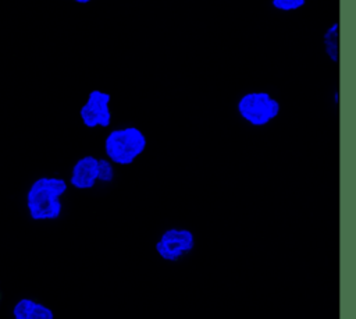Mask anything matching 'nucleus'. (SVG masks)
I'll use <instances>...</instances> for the list:
<instances>
[{
  "label": "nucleus",
  "instance_id": "f257e3e1",
  "mask_svg": "<svg viewBox=\"0 0 356 319\" xmlns=\"http://www.w3.org/2000/svg\"><path fill=\"white\" fill-rule=\"evenodd\" d=\"M67 182L58 177H40L35 180L26 194V206L33 220H54L61 215V196Z\"/></svg>",
  "mask_w": 356,
  "mask_h": 319
},
{
  "label": "nucleus",
  "instance_id": "f03ea898",
  "mask_svg": "<svg viewBox=\"0 0 356 319\" xmlns=\"http://www.w3.org/2000/svg\"><path fill=\"white\" fill-rule=\"evenodd\" d=\"M146 135L138 127H124L108 132L104 139V152L111 163L128 166L146 149Z\"/></svg>",
  "mask_w": 356,
  "mask_h": 319
},
{
  "label": "nucleus",
  "instance_id": "7ed1b4c3",
  "mask_svg": "<svg viewBox=\"0 0 356 319\" xmlns=\"http://www.w3.org/2000/svg\"><path fill=\"white\" fill-rule=\"evenodd\" d=\"M236 109L246 123L253 127H263L280 114L281 104L268 92L254 91L242 95Z\"/></svg>",
  "mask_w": 356,
  "mask_h": 319
},
{
  "label": "nucleus",
  "instance_id": "20e7f679",
  "mask_svg": "<svg viewBox=\"0 0 356 319\" xmlns=\"http://www.w3.org/2000/svg\"><path fill=\"white\" fill-rule=\"evenodd\" d=\"M157 255L167 262H177L195 248V235L188 228H167L156 241Z\"/></svg>",
  "mask_w": 356,
  "mask_h": 319
},
{
  "label": "nucleus",
  "instance_id": "39448f33",
  "mask_svg": "<svg viewBox=\"0 0 356 319\" xmlns=\"http://www.w3.org/2000/svg\"><path fill=\"white\" fill-rule=\"evenodd\" d=\"M110 93L93 89L89 92L86 102L79 109V117L85 127H108L111 123V110H110Z\"/></svg>",
  "mask_w": 356,
  "mask_h": 319
},
{
  "label": "nucleus",
  "instance_id": "423d86ee",
  "mask_svg": "<svg viewBox=\"0 0 356 319\" xmlns=\"http://www.w3.org/2000/svg\"><path fill=\"white\" fill-rule=\"evenodd\" d=\"M97 181V157L88 155L72 166L70 182L76 189H90Z\"/></svg>",
  "mask_w": 356,
  "mask_h": 319
},
{
  "label": "nucleus",
  "instance_id": "0eeeda50",
  "mask_svg": "<svg viewBox=\"0 0 356 319\" xmlns=\"http://www.w3.org/2000/svg\"><path fill=\"white\" fill-rule=\"evenodd\" d=\"M323 45L328 59L332 63L339 60V22H334L323 35Z\"/></svg>",
  "mask_w": 356,
  "mask_h": 319
},
{
  "label": "nucleus",
  "instance_id": "6e6552de",
  "mask_svg": "<svg viewBox=\"0 0 356 319\" xmlns=\"http://www.w3.org/2000/svg\"><path fill=\"white\" fill-rule=\"evenodd\" d=\"M36 305V301L31 299V298H22L19 299L14 308H13V316L15 319H28V316L31 315V312L33 311Z\"/></svg>",
  "mask_w": 356,
  "mask_h": 319
},
{
  "label": "nucleus",
  "instance_id": "1a4fd4ad",
  "mask_svg": "<svg viewBox=\"0 0 356 319\" xmlns=\"http://www.w3.org/2000/svg\"><path fill=\"white\" fill-rule=\"evenodd\" d=\"M114 178V169L110 160L107 159H97V181L110 182Z\"/></svg>",
  "mask_w": 356,
  "mask_h": 319
},
{
  "label": "nucleus",
  "instance_id": "9d476101",
  "mask_svg": "<svg viewBox=\"0 0 356 319\" xmlns=\"http://www.w3.org/2000/svg\"><path fill=\"white\" fill-rule=\"evenodd\" d=\"M306 0H271V4L275 10L280 11H295L303 7Z\"/></svg>",
  "mask_w": 356,
  "mask_h": 319
},
{
  "label": "nucleus",
  "instance_id": "9b49d317",
  "mask_svg": "<svg viewBox=\"0 0 356 319\" xmlns=\"http://www.w3.org/2000/svg\"><path fill=\"white\" fill-rule=\"evenodd\" d=\"M28 319H54V313L44 304L36 302V305H35L33 311L31 312V315L28 316Z\"/></svg>",
  "mask_w": 356,
  "mask_h": 319
},
{
  "label": "nucleus",
  "instance_id": "f8f14e48",
  "mask_svg": "<svg viewBox=\"0 0 356 319\" xmlns=\"http://www.w3.org/2000/svg\"><path fill=\"white\" fill-rule=\"evenodd\" d=\"M74 1H76V3H79V4H86V3H90L92 0H74Z\"/></svg>",
  "mask_w": 356,
  "mask_h": 319
}]
</instances>
